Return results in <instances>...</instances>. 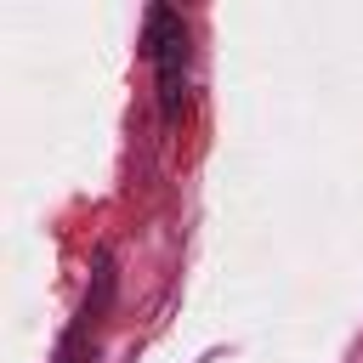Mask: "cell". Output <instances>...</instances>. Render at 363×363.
Listing matches in <instances>:
<instances>
[{"mask_svg": "<svg viewBox=\"0 0 363 363\" xmlns=\"http://www.w3.org/2000/svg\"><path fill=\"white\" fill-rule=\"evenodd\" d=\"M182 57H187V40L176 28V17L153 11V62H159V85H164V108L170 113L182 108Z\"/></svg>", "mask_w": 363, "mask_h": 363, "instance_id": "6da1fadb", "label": "cell"}]
</instances>
